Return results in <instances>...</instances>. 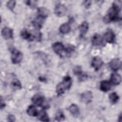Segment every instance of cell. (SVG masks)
I'll list each match as a JSON object with an SVG mask.
<instances>
[{
    "mask_svg": "<svg viewBox=\"0 0 122 122\" xmlns=\"http://www.w3.org/2000/svg\"><path fill=\"white\" fill-rule=\"evenodd\" d=\"M121 10L120 4L114 2L112 7L108 10V14L103 18V21L106 23H109L112 21L118 20L120 19L119 15Z\"/></svg>",
    "mask_w": 122,
    "mask_h": 122,
    "instance_id": "6da1fadb",
    "label": "cell"
},
{
    "mask_svg": "<svg viewBox=\"0 0 122 122\" xmlns=\"http://www.w3.org/2000/svg\"><path fill=\"white\" fill-rule=\"evenodd\" d=\"M72 80L69 76H65L61 82L59 83L56 86V92L58 95L62 94L66 90H69L71 86Z\"/></svg>",
    "mask_w": 122,
    "mask_h": 122,
    "instance_id": "7a4b0ae2",
    "label": "cell"
},
{
    "mask_svg": "<svg viewBox=\"0 0 122 122\" xmlns=\"http://www.w3.org/2000/svg\"><path fill=\"white\" fill-rule=\"evenodd\" d=\"M11 61L14 64L19 63L23 58L22 54L16 49H12L11 51Z\"/></svg>",
    "mask_w": 122,
    "mask_h": 122,
    "instance_id": "3957f363",
    "label": "cell"
},
{
    "mask_svg": "<svg viewBox=\"0 0 122 122\" xmlns=\"http://www.w3.org/2000/svg\"><path fill=\"white\" fill-rule=\"evenodd\" d=\"M54 12L56 16L58 17H62L66 14L67 12V8L65 5L62 4H58L55 7Z\"/></svg>",
    "mask_w": 122,
    "mask_h": 122,
    "instance_id": "277c9868",
    "label": "cell"
},
{
    "mask_svg": "<svg viewBox=\"0 0 122 122\" xmlns=\"http://www.w3.org/2000/svg\"><path fill=\"white\" fill-rule=\"evenodd\" d=\"M92 94L91 91H86L81 94L80 96L81 101L84 103H89L92 102Z\"/></svg>",
    "mask_w": 122,
    "mask_h": 122,
    "instance_id": "5b68a950",
    "label": "cell"
},
{
    "mask_svg": "<svg viewBox=\"0 0 122 122\" xmlns=\"http://www.w3.org/2000/svg\"><path fill=\"white\" fill-rule=\"evenodd\" d=\"M52 48L54 51L57 54L61 55L65 51V47L63 44L60 42H56L52 45Z\"/></svg>",
    "mask_w": 122,
    "mask_h": 122,
    "instance_id": "8992f818",
    "label": "cell"
},
{
    "mask_svg": "<svg viewBox=\"0 0 122 122\" xmlns=\"http://www.w3.org/2000/svg\"><path fill=\"white\" fill-rule=\"evenodd\" d=\"M92 66L95 70H98L103 64L102 59L99 57H95L92 61Z\"/></svg>",
    "mask_w": 122,
    "mask_h": 122,
    "instance_id": "52a82bcc",
    "label": "cell"
},
{
    "mask_svg": "<svg viewBox=\"0 0 122 122\" xmlns=\"http://www.w3.org/2000/svg\"><path fill=\"white\" fill-rule=\"evenodd\" d=\"M121 61L119 59L115 58L112 60L109 63L110 68L113 71H117L121 67Z\"/></svg>",
    "mask_w": 122,
    "mask_h": 122,
    "instance_id": "ba28073f",
    "label": "cell"
},
{
    "mask_svg": "<svg viewBox=\"0 0 122 122\" xmlns=\"http://www.w3.org/2000/svg\"><path fill=\"white\" fill-rule=\"evenodd\" d=\"M1 35L5 39H9L13 38L12 30L9 27H5L1 30Z\"/></svg>",
    "mask_w": 122,
    "mask_h": 122,
    "instance_id": "9c48e42d",
    "label": "cell"
},
{
    "mask_svg": "<svg viewBox=\"0 0 122 122\" xmlns=\"http://www.w3.org/2000/svg\"><path fill=\"white\" fill-rule=\"evenodd\" d=\"M104 38L105 41L108 43L113 42L115 39V35L114 32L111 29H108L104 34Z\"/></svg>",
    "mask_w": 122,
    "mask_h": 122,
    "instance_id": "30bf717a",
    "label": "cell"
},
{
    "mask_svg": "<svg viewBox=\"0 0 122 122\" xmlns=\"http://www.w3.org/2000/svg\"><path fill=\"white\" fill-rule=\"evenodd\" d=\"M32 102L36 105L41 106L44 103V100L42 96L40 94H35L32 98Z\"/></svg>",
    "mask_w": 122,
    "mask_h": 122,
    "instance_id": "8fae6325",
    "label": "cell"
},
{
    "mask_svg": "<svg viewBox=\"0 0 122 122\" xmlns=\"http://www.w3.org/2000/svg\"><path fill=\"white\" fill-rule=\"evenodd\" d=\"M103 42V39L101 35L99 34H95L92 38V42L93 46H99L101 45Z\"/></svg>",
    "mask_w": 122,
    "mask_h": 122,
    "instance_id": "7c38bea8",
    "label": "cell"
},
{
    "mask_svg": "<svg viewBox=\"0 0 122 122\" xmlns=\"http://www.w3.org/2000/svg\"><path fill=\"white\" fill-rule=\"evenodd\" d=\"M20 35L22 38L25 40H27L30 41H33L35 38V35H32L27 30L23 29L22 30L20 33Z\"/></svg>",
    "mask_w": 122,
    "mask_h": 122,
    "instance_id": "4fadbf2b",
    "label": "cell"
},
{
    "mask_svg": "<svg viewBox=\"0 0 122 122\" xmlns=\"http://www.w3.org/2000/svg\"><path fill=\"white\" fill-rule=\"evenodd\" d=\"M122 81L121 76L118 73H114L111 75L110 82L111 84L114 85H118Z\"/></svg>",
    "mask_w": 122,
    "mask_h": 122,
    "instance_id": "5bb4252c",
    "label": "cell"
},
{
    "mask_svg": "<svg viewBox=\"0 0 122 122\" xmlns=\"http://www.w3.org/2000/svg\"><path fill=\"white\" fill-rule=\"evenodd\" d=\"M49 14V10L45 7H40L38 9V14L39 17L44 19Z\"/></svg>",
    "mask_w": 122,
    "mask_h": 122,
    "instance_id": "9a60e30c",
    "label": "cell"
},
{
    "mask_svg": "<svg viewBox=\"0 0 122 122\" xmlns=\"http://www.w3.org/2000/svg\"><path fill=\"white\" fill-rule=\"evenodd\" d=\"M68 109L70 113L74 117H77L79 115L80 110L78 106L77 105L75 104H72L69 107Z\"/></svg>",
    "mask_w": 122,
    "mask_h": 122,
    "instance_id": "2e32d148",
    "label": "cell"
},
{
    "mask_svg": "<svg viewBox=\"0 0 122 122\" xmlns=\"http://www.w3.org/2000/svg\"><path fill=\"white\" fill-rule=\"evenodd\" d=\"M111 88V83L107 81H102L100 83V88L102 91L106 92L109 91Z\"/></svg>",
    "mask_w": 122,
    "mask_h": 122,
    "instance_id": "e0dca14e",
    "label": "cell"
},
{
    "mask_svg": "<svg viewBox=\"0 0 122 122\" xmlns=\"http://www.w3.org/2000/svg\"><path fill=\"white\" fill-rule=\"evenodd\" d=\"M88 28H89V25L88 22L86 21L82 22L79 27V29L81 34V35H85L87 33L88 30Z\"/></svg>",
    "mask_w": 122,
    "mask_h": 122,
    "instance_id": "ac0fdd59",
    "label": "cell"
},
{
    "mask_svg": "<svg viewBox=\"0 0 122 122\" xmlns=\"http://www.w3.org/2000/svg\"><path fill=\"white\" fill-rule=\"evenodd\" d=\"M27 113L31 116H37L39 112L36 108L33 105H30L27 109Z\"/></svg>",
    "mask_w": 122,
    "mask_h": 122,
    "instance_id": "d6986e66",
    "label": "cell"
},
{
    "mask_svg": "<svg viewBox=\"0 0 122 122\" xmlns=\"http://www.w3.org/2000/svg\"><path fill=\"white\" fill-rule=\"evenodd\" d=\"M39 119L43 122H49L50 121L49 116L46 112L44 110H41L39 112L37 115Z\"/></svg>",
    "mask_w": 122,
    "mask_h": 122,
    "instance_id": "ffe728a7",
    "label": "cell"
},
{
    "mask_svg": "<svg viewBox=\"0 0 122 122\" xmlns=\"http://www.w3.org/2000/svg\"><path fill=\"white\" fill-rule=\"evenodd\" d=\"M70 26L68 23H65L61 24L60 27V31L62 34H66L70 32Z\"/></svg>",
    "mask_w": 122,
    "mask_h": 122,
    "instance_id": "44dd1931",
    "label": "cell"
},
{
    "mask_svg": "<svg viewBox=\"0 0 122 122\" xmlns=\"http://www.w3.org/2000/svg\"><path fill=\"white\" fill-rule=\"evenodd\" d=\"M109 98L110 102L114 104L118 101L119 97L116 92H112L109 94Z\"/></svg>",
    "mask_w": 122,
    "mask_h": 122,
    "instance_id": "7402d4cb",
    "label": "cell"
},
{
    "mask_svg": "<svg viewBox=\"0 0 122 122\" xmlns=\"http://www.w3.org/2000/svg\"><path fill=\"white\" fill-rule=\"evenodd\" d=\"M11 87L14 90H19L21 89V85L20 81L18 79H14L11 83Z\"/></svg>",
    "mask_w": 122,
    "mask_h": 122,
    "instance_id": "603a6c76",
    "label": "cell"
},
{
    "mask_svg": "<svg viewBox=\"0 0 122 122\" xmlns=\"http://www.w3.org/2000/svg\"><path fill=\"white\" fill-rule=\"evenodd\" d=\"M43 19H41L40 18H38V19H37L36 20H34L33 22H32V24L37 29H39L40 28H41L42 27V23L43 22Z\"/></svg>",
    "mask_w": 122,
    "mask_h": 122,
    "instance_id": "cb8c5ba5",
    "label": "cell"
},
{
    "mask_svg": "<svg viewBox=\"0 0 122 122\" xmlns=\"http://www.w3.org/2000/svg\"><path fill=\"white\" fill-rule=\"evenodd\" d=\"M65 117L63 113V112L59 110L56 113L55 115V119L57 121L60 122V121H62L65 120Z\"/></svg>",
    "mask_w": 122,
    "mask_h": 122,
    "instance_id": "d4e9b609",
    "label": "cell"
},
{
    "mask_svg": "<svg viewBox=\"0 0 122 122\" xmlns=\"http://www.w3.org/2000/svg\"><path fill=\"white\" fill-rule=\"evenodd\" d=\"M16 4V1L14 0H10L7 2V7L10 10H12L14 9Z\"/></svg>",
    "mask_w": 122,
    "mask_h": 122,
    "instance_id": "484cf974",
    "label": "cell"
},
{
    "mask_svg": "<svg viewBox=\"0 0 122 122\" xmlns=\"http://www.w3.org/2000/svg\"><path fill=\"white\" fill-rule=\"evenodd\" d=\"M73 72L75 75H80L82 72L81 67L80 66H75L73 69Z\"/></svg>",
    "mask_w": 122,
    "mask_h": 122,
    "instance_id": "4316f807",
    "label": "cell"
},
{
    "mask_svg": "<svg viewBox=\"0 0 122 122\" xmlns=\"http://www.w3.org/2000/svg\"><path fill=\"white\" fill-rule=\"evenodd\" d=\"M26 4L29 5L31 8H35L37 5V1L36 0H28L26 2Z\"/></svg>",
    "mask_w": 122,
    "mask_h": 122,
    "instance_id": "83f0119b",
    "label": "cell"
},
{
    "mask_svg": "<svg viewBox=\"0 0 122 122\" xmlns=\"http://www.w3.org/2000/svg\"><path fill=\"white\" fill-rule=\"evenodd\" d=\"M65 50H66V51L67 52V53H71V52L73 51L74 50V47L73 46H72V45H71V46H69L67 47V48Z\"/></svg>",
    "mask_w": 122,
    "mask_h": 122,
    "instance_id": "f1b7e54d",
    "label": "cell"
},
{
    "mask_svg": "<svg viewBox=\"0 0 122 122\" xmlns=\"http://www.w3.org/2000/svg\"><path fill=\"white\" fill-rule=\"evenodd\" d=\"M7 120L9 122H14L15 121V118L14 115L10 114L8 116Z\"/></svg>",
    "mask_w": 122,
    "mask_h": 122,
    "instance_id": "f546056e",
    "label": "cell"
},
{
    "mask_svg": "<svg viewBox=\"0 0 122 122\" xmlns=\"http://www.w3.org/2000/svg\"><path fill=\"white\" fill-rule=\"evenodd\" d=\"M0 109L2 110L3 108H4L5 106V103L4 102V100L2 99V97H0Z\"/></svg>",
    "mask_w": 122,
    "mask_h": 122,
    "instance_id": "4dcf8cb0",
    "label": "cell"
},
{
    "mask_svg": "<svg viewBox=\"0 0 122 122\" xmlns=\"http://www.w3.org/2000/svg\"><path fill=\"white\" fill-rule=\"evenodd\" d=\"M86 2H87L86 3H85L84 4V5H85V7H86V8H88V7H89V5H90V2H91V1H86Z\"/></svg>",
    "mask_w": 122,
    "mask_h": 122,
    "instance_id": "1f68e13d",
    "label": "cell"
},
{
    "mask_svg": "<svg viewBox=\"0 0 122 122\" xmlns=\"http://www.w3.org/2000/svg\"><path fill=\"white\" fill-rule=\"evenodd\" d=\"M122 115L121 114H120V115H119V116L118 117V121L119 122H122Z\"/></svg>",
    "mask_w": 122,
    "mask_h": 122,
    "instance_id": "d6a6232c",
    "label": "cell"
}]
</instances>
